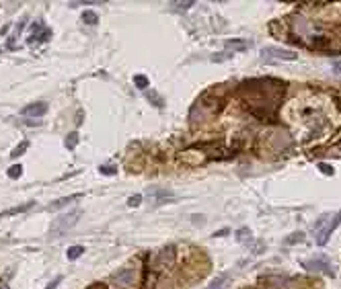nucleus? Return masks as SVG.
Returning <instances> with one entry per match:
<instances>
[{
    "instance_id": "f257e3e1",
    "label": "nucleus",
    "mask_w": 341,
    "mask_h": 289,
    "mask_svg": "<svg viewBox=\"0 0 341 289\" xmlns=\"http://www.w3.org/2000/svg\"><path fill=\"white\" fill-rule=\"evenodd\" d=\"M80 217V211H72V213H64L60 217H56L52 222V228H49V234L52 236H62L66 234L68 230H70Z\"/></svg>"
},
{
    "instance_id": "f03ea898",
    "label": "nucleus",
    "mask_w": 341,
    "mask_h": 289,
    "mask_svg": "<svg viewBox=\"0 0 341 289\" xmlns=\"http://www.w3.org/2000/svg\"><path fill=\"white\" fill-rule=\"evenodd\" d=\"M261 60H263V62H278V60L292 62V60H298V54H296V52H290V49H282V47L267 45V47L261 49Z\"/></svg>"
},
{
    "instance_id": "7ed1b4c3",
    "label": "nucleus",
    "mask_w": 341,
    "mask_h": 289,
    "mask_svg": "<svg viewBox=\"0 0 341 289\" xmlns=\"http://www.w3.org/2000/svg\"><path fill=\"white\" fill-rule=\"evenodd\" d=\"M136 277H138V271H136V267H124L119 269L117 273L111 277V281L119 287H132L136 283Z\"/></svg>"
},
{
    "instance_id": "20e7f679",
    "label": "nucleus",
    "mask_w": 341,
    "mask_h": 289,
    "mask_svg": "<svg viewBox=\"0 0 341 289\" xmlns=\"http://www.w3.org/2000/svg\"><path fill=\"white\" fill-rule=\"evenodd\" d=\"M302 265H304L306 269H311V271H321V273H325V275H329V277H333V275H335V271L331 269L333 265H331V261H329L327 257L306 259V261H302Z\"/></svg>"
},
{
    "instance_id": "39448f33",
    "label": "nucleus",
    "mask_w": 341,
    "mask_h": 289,
    "mask_svg": "<svg viewBox=\"0 0 341 289\" xmlns=\"http://www.w3.org/2000/svg\"><path fill=\"white\" fill-rule=\"evenodd\" d=\"M175 257H177V252H175L173 246L163 248V250H159V254L155 257V263H152V265H155L157 271H163L167 267H173L175 265Z\"/></svg>"
},
{
    "instance_id": "423d86ee",
    "label": "nucleus",
    "mask_w": 341,
    "mask_h": 289,
    "mask_svg": "<svg viewBox=\"0 0 341 289\" xmlns=\"http://www.w3.org/2000/svg\"><path fill=\"white\" fill-rule=\"evenodd\" d=\"M341 224V211L339 213H335L333 215V219H331V222L325 226V228H323V230H319V236H317V242L321 244V246H325L327 244V240H329V238H331V234L335 232V228Z\"/></svg>"
},
{
    "instance_id": "0eeeda50",
    "label": "nucleus",
    "mask_w": 341,
    "mask_h": 289,
    "mask_svg": "<svg viewBox=\"0 0 341 289\" xmlns=\"http://www.w3.org/2000/svg\"><path fill=\"white\" fill-rule=\"evenodd\" d=\"M82 197H84L82 193H74V195H70V197H62V199H58V201H54V203H49V205H47V209H49V211L62 209V207L70 205V203H74V201H78V199H82Z\"/></svg>"
},
{
    "instance_id": "6e6552de",
    "label": "nucleus",
    "mask_w": 341,
    "mask_h": 289,
    "mask_svg": "<svg viewBox=\"0 0 341 289\" xmlns=\"http://www.w3.org/2000/svg\"><path fill=\"white\" fill-rule=\"evenodd\" d=\"M47 113V103H31L23 109V115H29V117H43Z\"/></svg>"
},
{
    "instance_id": "1a4fd4ad",
    "label": "nucleus",
    "mask_w": 341,
    "mask_h": 289,
    "mask_svg": "<svg viewBox=\"0 0 341 289\" xmlns=\"http://www.w3.org/2000/svg\"><path fill=\"white\" fill-rule=\"evenodd\" d=\"M148 195H152L155 197V203L157 205H163V203H170L173 201V191H169V189H157V191H148Z\"/></svg>"
},
{
    "instance_id": "9d476101",
    "label": "nucleus",
    "mask_w": 341,
    "mask_h": 289,
    "mask_svg": "<svg viewBox=\"0 0 341 289\" xmlns=\"http://www.w3.org/2000/svg\"><path fill=\"white\" fill-rule=\"evenodd\" d=\"M33 205H35V201H29V203H25V205H16V207H12V209L2 211V213H0V217H10V215H16V213H25V211H29Z\"/></svg>"
},
{
    "instance_id": "9b49d317",
    "label": "nucleus",
    "mask_w": 341,
    "mask_h": 289,
    "mask_svg": "<svg viewBox=\"0 0 341 289\" xmlns=\"http://www.w3.org/2000/svg\"><path fill=\"white\" fill-rule=\"evenodd\" d=\"M224 45H226V49H232V56H234L236 52H243V49H247L251 43L249 41H243V39H228Z\"/></svg>"
},
{
    "instance_id": "f8f14e48",
    "label": "nucleus",
    "mask_w": 341,
    "mask_h": 289,
    "mask_svg": "<svg viewBox=\"0 0 341 289\" xmlns=\"http://www.w3.org/2000/svg\"><path fill=\"white\" fill-rule=\"evenodd\" d=\"M82 254H84V246H70L66 252V257H68V261H76Z\"/></svg>"
},
{
    "instance_id": "ddd939ff",
    "label": "nucleus",
    "mask_w": 341,
    "mask_h": 289,
    "mask_svg": "<svg viewBox=\"0 0 341 289\" xmlns=\"http://www.w3.org/2000/svg\"><path fill=\"white\" fill-rule=\"evenodd\" d=\"M82 21H84V25H97V21H99V16H97V12L95 10H84L82 12Z\"/></svg>"
},
{
    "instance_id": "4468645a",
    "label": "nucleus",
    "mask_w": 341,
    "mask_h": 289,
    "mask_svg": "<svg viewBox=\"0 0 341 289\" xmlns=\"http://www.w3.org/2000/svg\"><path fill=\"white\" fill-rule=\"evenodd\" d=\"M64 144H66V148H68V150H74V148L78 146V133H76V131L68 133V138H66V142H64Z\"/></svg>"
},
{
    "instance_id": "2eb2a0df",
    "label": "nucleus",
    "mask_w": 341,
    "mask_h": 289,
    "mask_svg": "<svg viewBox=\"0 0 341 289\" xmlns=\"http://www.w3.org/2000/svg\"><path fill=\"white\" fill-rule=\"evenodd\" d=\"M226 279H228L226 275H220V277H216V279H214V281L208 285V289H222V287L226 285Z\"/></svg>"
},
{
    "instance_id": "dca6fc26",
    "label": "nucleus",
    "mask_w": 341,
    "mask_h": 289,
    "mask_svg": "<svg viewBox=\"0 0 341 289\" xmlns=\"http://www.w3.org/2000/svg\"><path fill=\"white\" fill-rule=\"evenodd\" d=\"M27 148H29V142L25 140V142H21L19 146H16V148L10 152V156H12V158H19L21 154H25V150H27Z\"/></svg>"
},
{
    "instance_id": "f3484780",
    "label": "nucleus",
    "mask_w": 341,
    "mask_h": 289,
    "mask_svg": "<svg viewBox=\"0 0 341 289\" xmlns=\"http://www.w3.org/2000/svg\"><path fill=\"white\" fill-rule=\"evenodd\" d=\"M134 84H136V87H138V89H148V78L144 76V74H136L134 76Z\"/></svg>"
},
{
    "instance_id": "a211bd4d",
    "label": "nucleus",
    "mask_w": 341,
    "mask_h": 289,
    "mask_svg": "<svg viewBox=\"0 0 341 289\" xmlns=\"http://www.w3.org/2000/svg\"><path fill=\"white\" fill-rule=\"evenodd\" d=\"M21 175H23V166L21 164H14V166L8 168V177L10 179H19Z\"/></svg>"
},
{
    "instance_id": "6ab92c4d",
    "label": "nucleus",
    "mask_w": 341,
    "mask_h": 289,
    "mask_svg": "<svg viewBox=\"0 0 341 289\" xmlns=\"http://www.w3.org/2000/svg\"><path fill=\"white\" fill-rule=\"evenodd\" d=\"M247 238L251 240V230H247V228H241V230H238V234H236V240H238V242H245Z\"/></svg>"
},
{
    "instance_id": "aec40b11",
    "label": "nucleus",
    "mask_w": 341,
    "mask_h": 289,
    "mask_svg": "<svg viewBox=\"0 0 341 289\" xmlns=\"http://www.w3.org/2000/svg\"><path fill=\"white\" fill-rule=\"evenodd\" d=\"M140 201H142V195H132V197L128 199V205H130V207H138Z\"/></svg>"
},
{
    "instance_id": "412c9836",
    "label": "nucleus",
    "mask_w": 341,
    "mask_h": 289,
    "mask_svg": "<svg viewBox=\"0 0 341 289\" xmlns=\"http://www.w3.org/2000/svg\"><path fill=\"white\" fill-rule=\"evenodd\" d=\"M62 283V275H58V277H54L52 281H49L47 285H45V289H58V285Z\"/></svg>"
},
{
    "instance_id": "4be33fe9",
    "label": "nucleus",
    "mask_w": 341,
    "mask_h": 289,
    "mask_svg": "<svg viewBox=\"0 0 341 289\" xmlns=\"http://www.w3.org/2000/svg\"><path fill=\"white\" fill-rule=\"evenodd\" d=\"M99 173L101 175H115L117 168H113V166H99Z\"/></svg>"
},
{
    "instance_id": "5701e85b",
    "label": "nucleus",
    "mask_w": 341,
    "mask_h": 289,
    "mask_svg": "<svg viewBox=\"0 0 341 289\" xmlns=\"http://www.w3.org/2000/svg\"><path fill=\"white\" fill-rule=\"evenodd\" d=\"M302 240H304V236H302V234L298 232V236H292V238H288L286 242H288V244H292V242H302Z\"/></svg>"
},
{
    "instance_id": "b1692460",
    "label": "nucleus",
    "mask_w": 341,
    "mask_h": 289,
    "mask_svg": "<svg viewBox=\"0 0 341 289\" xmlns=\"http://www.w3.org/2000/svg\"><path fill=\"white\" fill-rule=\"evenodd\" d=\"M333 68H335V74H337V76H341V62H335V64H333Z\"/></svg>"
}]
</instances>
